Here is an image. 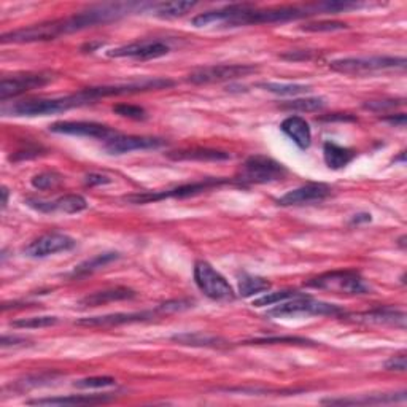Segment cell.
Segmentation results:
<instances>
[{
	"label": "cell",
	"mask_w": 407,
	"mask_h": 407,
	"mask_svg": "<svg viewBox=\"0 0 407 407\" xmlns=\"http://www.w3.org/2000/svg\"><path fill=\"white\" fill-rule=\"evenodd\" d=\"M171 48H169L167 43L161 40H142V42H134L129 43V45H124L120 48H114L107 51L109 58H133V59H156L161 58V56H166Z\"/></svg>",
	"instance_id": "8fae6325"
},
{
	"label": "cell",
	"mask_w": 407,
	"mask_h": 407,
	"mask_svg": "<svg viewBox=\"0 0 407 407\" xmlns=\"http://www.w3.org/2000/svg\"><path fill=\"white\" fill-rule=\"evenodd\" d=\"M194 280L199 290L202 291L205 296L214 300H234L236 293L229 281L223 277V275L215 271L209 262L198 261L194 266Z\"/></svg>",
	"instance_id": "52a82bcc"
},
{
	"label": "cell",
	"mask_w": 407,
	"mask_h": 407,
	"mask_svg": "<svg viewBox=\"0 0 407 407\" xmlns=\"http://www.w3.org/2000/svg\"><path fill=\"white\" fill-rule=\"evenodd\" d=\"M114 111L116 115L129 118V120H145L147 111L143 110L139 105H130V104H116L114 105Z\"/></svg>",
	"instance_id": "836d02e7"
},
{
	"label": "cell",
	"mask_w": 407,
	"mask_h": 407,
	"mask_svg": "<svg viewBox=\"0 0 407 407\" xmlns=\"http://www.w3.org/2000/svg\"><path fill=\"white\" fill-rule=\"evenodd\" d=\"M58 317H30V318H21V320L11 322V327L13 328H28V329H34V328H47V327H53V324L58 323Z\"/></svg>",
	"instance_id": "1f68e13d"
},
{
	"label": "cell",
	"mask_w": 407,
	"mask_h": 407,
	"mask_svg": "<svg viewBox=\"0 0 407 407\" xmlns=\"http://www.w3.org/2000/svg\"><path fill=\"white\" fill-rule=\"evenodd\" d=\"M303 296H305V293H299V291H293V290L267 293V294H265V296L255 299L253 305H255V308H266V305L280 304V303H284V300L296 299V298H303Z\"/></svg>",
	"instance_id": "4dcf8cb0"
},
{
	"label": "cell",
	"mask_w": 407,
	"mask_h": 407,
	"mask_svg": "<svg viewBox=\"0 0 407 407\" xmlns=\"http://www.w3.org/2000/svg\"><path fill=\"white\" fill-rule=\"evenodd\" d=\"M403 102H398V100H372V102L365 104V109L372 110V111H384L398 107Z\"/></svg>",
	"instance_id": "74e56055"
},
{
	"label": "cell",
	"mask_w": 407,
	"mask_h": 407,
	"mask_svg": "<svg viewBox=\"0 0 407 407\" xmlns=\"http://www.w3.org/2000/svg\"><path fill=\"white\" fill-rule=\"evenodd\" d=\"M275 342H288V344H308L305 339H299V337H269V339H255L250 344H275Z\"/></svg>",
	"instance_id": "ab89813d"
},
{
	"label": "cell",
	"mask_w": 407,
	"mask_h": 407,
	"mask_svg": "<svg viewBox=\"0 0 407 407\" xmlns=\"http://www.w3.org/2000/svg\"><path fill=\"white\" fill-rule=\"evenodd\" d=\"M72 94L66 97L56 99H29L16 102L10 107V114L15 116H47L61 114L77 107L75 100H72Z\"/></svg>",
	"instance_id": "ba28073f"
},
{
	"label": "cell",
	"mask_w": 407,
	"mask_h": 407,
	"mask_svg": "<svg viewBox=\"0 0 407 407\" xmlns=\"http://www.w3.org/2000/svg\"><path fill=\"white\" fill-rule=\"evenodd\" d=\"M224 183H229V180L228 178H205L200 181H193V183L175 186V188H171V190H164V191L129 194V196H124V200L129 204H148V202H156V200L171 199V198H190V196H196V194H200Z\"/></svg>",
	"instance_id": "5b68a950"
},
{
	"label": "cell",
	"mask_w": 407,
	"mask_h": 407,
	"mask_svg": "<svg viewBox=\"0 0 407 407\" xmlns=\"http://www.w3.org/2000/svg\"><path fill=\"white\" fill-rule=\"evenodd\" d=\"M75 245H77V242H75V239H72L71 236L53 233L42 236L39 239L30 242L29 245L24 248V253L30 256V258H45V256L49 255L68 252V250H72Z\"/></svg>",
	"instance_id": "4fadbf2b"
},
{
	"label": "cell",
	"mask_w": 407,
	"mask_h": 407,
	"mask_svg": "<svg viewBox=\"0 0 407 407\" xmlns=\"http://www.w3.org/2000/svg\"><path fill=\"white\" fill-rule=\"evenodd\" d=\"M172 339L181 344V346H193V347H224L228 344L226 341L220 339V337L207 336L204 333L177 334V336H174Z\"/></svg>",
	"instance_id": "4316f807"
},
{
	"label": "cell",
	"mask_w": 407,
	"mask_h": 407,
	"mask_svg": "<svg viewBox=\"0 0 407 407\" xmlns=\"http://www.w3.org/2000/svg\"><path fill=\"white\" fill-rule=\"evenodd\" d=\"M7 204H8V190L7 188H2V207L5 209L7 207Z\"/></svg>",
	"instance_id": "bcb514c9"
},
{
	"label": "cell",
	"mask_w": 407,
	"mask_h": 407,
	"mask_svg": "<svg viewBox=\"0 0 407 407\" xmlns=\"http://www.w3.org/2000/svg\"><path fill=\"white\" fill-rule=\"evenodd\" d=\"M305 286L336 293L366 294L371 291L365 279L356 271H331L305 281Z\"/></svg>",
	"instance_id": "3957f363"
},
{
	"label": "cell",
	"mask_w": 407,
	"mask_h": 407,
	"mask_svg": "<svg viewBox=\"0 0 407 407\" xmlns=\"http://www.w3.org/2000/svg\"><path fill=\"white\" fill-rule=\"evenodd\" d=\"M367 221H371V215H369V214H358V215L353 217L352 224H360V223H367Z\"/></svg>",
	"instance_id": "f6af8a7d"
},
{
	"label": "cell",
	"mask_w": 407,
	"mask_h": 407,
	"mask_svg": "<svg viewBox=\"0 0 407 407\" xmlns=\"http://www.w3.org/2000/svg\"><path fill=\"white\" fill-rule=\"evenodd\" d=\"M135 298V291L130 290L126 286H116L110 288V290L97 291L92 294H87L86 298L80 300L81 305H86V308H96V305H102L107 303H114V300H124V299H133Z\"/></svg>",
	"instance_id": "ffe728a7"
},
{
	"label": "cell",
	"mask_w": 407,
	"mask_h": 407,
	"mask_svg": "<svg viewBox=\"0 0 407 407\" xmlns=\"http://www.w3.org/2000/svg\"><path fill=\"white\" fill-rule=\"evenodd\" d=\"M26 337H18V336H4L0 346L8 347V346H20V344H26Z\"/></svg>",
	"instance_id": "b9f144b4"
},
{
	"label": "cell",
	"mask_w": 407,
	"mask_h": 407,
	"mask_svg": "<svg viewBox=\"0 0 407 407\" xmlns=\"http://www.w3.org/2000/svg\"><path fill=\"white\" fill-rule=\"evenodd\" d=\"M331 194V188L324 183H308L304 186H299L296 190L288 191L284 194L277 204L281 207H291V205H305V204H315L322 202Z\"/></svg>",
	"instance_id": "9a60e30c"
},
{
	"label": "cell",
	"mask_w": 407,
	"mask_h": 407,
	"mask_svg": "<svg viewBox=\"0 0 407 407\" xmlns=\"http://www.w3.org/2000/svg\"><path fill=\"white\" fill-rule=\"evenodd\" d=\"M164 145V140L156 139V137H143V135H120L105 143V152L109 154H124L137 150H154Z\"/></svg>",
	"instance_id": "2e32d148"
},
{
	"label": "cell",
	"mask_w": 407,
	"mask_h": 407,
	"mask_svg": "<svg viewBox=\"0 0 407 407\" xmlns=\"http://www.w3.org/2000/svg\"><path fill=\"white\" fill-rule=\"evenodd\" d=\"M385 367L388 369V371L404 372L406 371V355L401 353L396 356H391V358L385 363Z\"/></svg>",
	"instance_id": "f35d334b"
},
{
	"label": "cell",
	"mask_w": 407,
	"mask_h": 407,
	"mask_svg": "<svg viewBox=\"0 0 407 407\" xmlns=\"http://www.w3.org/2000/svg\"><path fill=\"white\" fill-rule=\"evenodd\" d=\"M342 29H347V24L339 21H320L305 24L304 26V30H309V32H333V30Z\"/></svg>",
	"instance_id": "d590c367"
},
{
	"label": "cell",
	"mask_w": 407,
	"mask_h": 407,
	"mask_svg": "<svg viewBox=\"0 0 407 407\" xmlns=\"http://www.w3.org/2000/svg\"><path fill=\"white\" fill-rule=\"evenodd\" d=\"M61 181L62 175H59L58 172H42L35 175L30 183H32V186L37 188V190H49V188L58 186Z\"/></svg>",
	"instance_id": "d6a6232c"
},
{
	"label": "cell",
	"mask_w": 407,
	"mask_h": 407,
	"mask_svg": "<svg viewBox=\"0 0 407 407\" xmlns=\"http://www.w3.org/2000/svg\"><path fill=\"white\" fill-rule=\"evenodd\" d=\"M258 72V68L250 64H221L202 67L188 75V81L193 85L220 83V81L236 80Z\"/></svg>",
	"instance_id": "9c48e42d"
},
{
	"label": "cell",
	"mask_w": 407,
	"mask_h": 407,
	"mask_svg": "<svg viewBox=\"0 0 407 407\" xmlns=\"http://www.w3.org/2000/svg\"><path fill=\"white\" fill-rule=\"evenodd\" d=\"M118 258H120V255L115 253V252L96 255V256H92L91 260H86L85 262H81V265H78L77 267H75L72 275H73V277H83V275H87V274H92V272L99 271V269L105 267L107 265H110V262L116 261Z\"/></svg>",
	"instance_id": "484cf974"
},
{
	"label": "cell",
	"mask_w": 407,
	"mask_h": 407,
	"mask_svg": "<svg viewBox=\"0 0 407 407\" xmlns=\"http://www.w3.org/2000/svg\"><path fill=\"white\" fill-rule=\"evenodd\" d=\"M280 129L296 143L300 150H308L312 143V130L309 123L300 116H288L280 124Z\"/></svg>",
	"instance_id": "d6986e66"
},
{
	"label": "cell",
	"mask_w": 407,
	"mask_h": 407,
	"mask_svg": "<svg viewBox=\"0 0 407 407\" xmlns=\"http://www.w3.org/2000/svg\"><path fill=\"white\" fill-rule=\"evenodd\" d=\"M269 288H271V281L262 277H255V275H242L239 280V293L243 298L267 291Z\"/></svg>",
	"instance_id": "f1b7e54d"
},
{
	"label": "cell",
	"mask_w": 407,
	"mask_h": 407,
	"mask_svg": "<svg viewBox=\"0 0 407 407\" xmlns=\"http://www.w3.org/2000/svg\"><path fill=\"white\" fill-rule=\"evenodd\" d=\"M26 204L30 209H34L40 214H54V212H62V214H80L87 209V200L80 196V194H67L54 200H40L29 198Z\"/></svg>",
	"instance_id": "5bb4252c"
},
{
	"label": "cell",
	"mask_w": 407,
	"mask_h": 407,
	"mask_svg": "<svg viewBox=\"0 0 407 407\" xmlns=\"http://www.w3.org/2000/svg\"><path fill=\"white\" fill-rule=\"evenodd\" d=\"M167 158L174 161H226L231 158V154L220 152V150L188 148L167 153Z\"/></svg>",
	"instance_id": "44dd1931"
},
{
	"label": "cell",
	"mask_w": 407,
	"mask_h": 407,
	"mask_svg": "<svg viewBox=\"0 0 407 407\" xmlns=\"http://www.w3.org/2000/svg\"><path fill=\"white\" fill-rule=\"evenodd\" d=\"M196 7V2H161V4H152L148 5L152 15L159 18H178L186 15L188 11Z\"/></svg>",
	"instance_id": "d4e9b609"
},
{
	"label": "cell",
	"mask_w": 407,
	"mask_h": 407,
	"mask_svg": "<svg viewBox=\"0 0 407 407\" xmlns=\"http://www.w3.org/2000/svg\"><path fill=\"white\" fill-rule=\"evenodd\" d=\"M404 58H393V56H371V58H344L329 62V68L339 73L361 75L371 73L385 68H404Z\"/></svg>",
	"instance_id": "8992f818"
},
{
	"label": "cell",
	"mask_w": 407,
	"mask_h": 407,
	"mask_svg": "<svg viewBox=\"0 0 407 407\" xmlns=\"http://www.w3.org/2000/svg\"><path fill=\"white\" fill-rule=\"evenodd\" d=\"M286 177V169L267 156H250L243 162L239 172L236 174V181L241 185H262L271 181L284 180Z\"/></svg>",
	"instance_id": "7a4b0ae2"
},
{
	"label": "cell",
	"mask_w": 407,
	"mask_h": 407,
	"mask_svg": "<svg viewBox=\"0 0 407 407\" xmlns=\"http://www.w3.org/2000/svg\"><path fill=\"white\" fill-rule=\"evenodd\" d=\"M49 130L56 134L91 137V139L99 140H110L118 135L116 130L105 126V124L92 121H58L49 126Z\"/></svg>",
	"instance_id": "30bf717a"
},
{
	"label": "cell",
	"mask_w": 407,
	"mask_h": 407,
	"mask_svg": "<svg viewBox=\"0 0 407 407\" xmlns=\"http://www.w3.org/2000/svg\"><path fill=\"white\" fill-rule=\"evenodd\" d=\"M114 399L109 394H71V396H54V398H40L30 399V406H94L105 404Z\"/></svg>",
	"instance_id": "ac0fdd59"
},
{
	"label": "cell",
	"mask_w": 407,
	"mask_h": 407,
	"mask_svg": "<svg viewBox=\"0 0 407 407\" xmlns=\"http://www.w3.org/2000/svg\"><path fill=\"white\" fill-rule=\"evenodd\" d=\"M406 391L399 394H367L363 398H341V399H324V404H339V406H361V404H387L404 401Z\"/></svg>",
	"instance_id": "603a6c76"
},
{
	"label": "cell",
	"mask_w": 407,
	"mask_h": 407,
	"mask_svg": "<svg viewBox=\"0 0 407 407\" xmlns=\"http://www.w3.org/2000/svg\"><path fill=\"white\" fill-rule=\"evenodd\" d=\"M327 102L323 97H305V99H293L281 104L280 109L290 111H300V114H310V111L322 110Z\"/></svg>",
	"instance_id": "83f0119b"
},
{
	"label": "cell",
	"mask_w": 407,
	"mask_h": 407,
	"mask_svg": "<svg viewBox=\"0 0 407 407\" xmlns=\"http://www.w3.org/2000/svg\"><path fill=\"white\" fill-rule=\"evenodd\" d=\"M323 158L329 169H342L355 158V152L350 148L337 145L334 142H327L323 145Z\"/></svg>",
	"instance_id": "7402d4cb"
},
{
	"label": "cell",
	"mask_w": 407,
	"mask_h": 407,
	"mask_svg": "<svg viewBox=\"0 0 407 407\" xmlns=\"http://www.w3.org/2000/svg\"><path fill=\"white\" fill-rule=\"evenodd\" d=\"M384 120L388 121L390 124H394V126L404 128V124H406V115H404V114H399L398 116H387V118H384Z\"/></svg>",
	"instance_id": "ee69618b"
},
{
	"label": "cell",
	"mask_w": 407,
	"mask_h": 407,
	"mask_svg": "<svg viewBox=\"0 0 407 407\" xmlns=\"http://www.w3.org/2000/svg\"><path fill=\"white\" fill-rule=\"evenodd\" d=\"M51 80V73H26L16 75L13 78H4L0 83V100L5 102L10 97L21 96L24 92L45 86Z\"/></svg>",
	"instance_id": "7c38bea8"
},
{
	"label": "cell",
	"mask_w": 407,
	"mask_h": 407,
	"mask_svg": "<svg viewBox=\"0 0 407 407\" xmlns=\"http://www.w3.org/2000/svg\"><path fill=\"white\" fill-rule=\"evenodd\" d=\"M260 87H265L266 91L279 94V96H298V94L309 92L310 87L305 85H293V83H272V81H266V83H258Z\"/></svg>",
	"instance_id": "f546056e"
},
{
	"label": "cell",
	"mask_w": 407,
	"mask_h": 407,
	"mask_svg": "<svg viewBox=\"0 0 407 407\" xmlns=\"http://www.w3.org/2000/svg\"><path fill=\"white\" fill-rule=\"evenodd\" d=\"M111 183V178H109L107 175L102 174H87L85 177V185L86 186H96V185H107Z\"/></svg>",
	"instance_id": "60d3db41"
},
{
	"label": "cell",
	"mask_w": 407,
	"mask_h": 407,
	"mask_svg": "<svg viewBox=\"0 0 407 407\" xmlns=\"http://www.w3.org/2000/svg\"><path fill=\"white\" fill-rule=\"evenodd\" d=\"M193 300H188V299H175V300H169V303L161 304L156 312H177V310H183L188 308H193Z\"/></svg>",
	"instance_id": "8d00e7d4"
},
{
	"label": "cell",
	"mask_w": 407,
	"mask_h": 407,
	"mask_svg": "<svg viewBox=\"0 0 407 407\" xmlns=\"http://www.w3.org/2000/svg\"><path fill=\"white\" fill-rule=\"evenodd\" d=\"M154 312H137V314H111V315H100V317H86L77 322L78 327H120V324H129L137 322L150 320Z\"/></svg>",
	"instance_id": "e0dca14e"
},
{
	"label": "cell",
	"mask_w": 407,
	"mask_h": 407,
	"mask_svg": "<svg viewBox=\"0 0 407 407\" xmlns=\"http://www.w3.org/2000/svg\"><path fill=\"white\" fill-rule=\"evenodd\" d=\"M342 309L336 304L329 303H322V300H315L310 296L296 298L293 299L291 303H284L274 308L271 310H267L269 317L274 318H296V317H324V315H341Z\"/></svg>",
	"instance_id": "277c9868"
},
{
	"label": "cell",
	"mask_w": 407,
	"mask_h": 407,
	"mask_svg": "<svg viewBox=\"0 0 407 407\" xmlns=\"http://www.w3.org/2000/svg\"><path fill=\"white\" fill-rule=\"evenodd\" d=\"M121 8H123V5L91 8L87 11H83V13L61 18V20L34 24V26L11 30V32L4 34L2 37H0V42L2 43H34V42L54 40L61 35L73 34V32H78V30L97 26V24H105L109 21H114L124 13Z\"/></svg>",
	"instance_id": "6da1fadb"
},
{
	"label": "cell",
	"mask_w": 407,
	"mask_h": 407,
	"mask_svg": "<svg viewBox=\"0 0 407 407\" xmlns=\"http://www.w3.org/2000/svg\"><path fill=\"white\" fill-rule=\"evenodd\" d=\"M358 318L363 322H369V323L394 324V327H399V328L406 327L404 312H399L394 309H377V310L365 312V314L358 315Z\"/></svg>",
	"instance_id": "cb8c5ba5"
},
{
	"label": "cell",
	"mask_w": 407,
	"mask_h": 407,
	"mask_svg": "<svg viewBox=\"0 0 407 407\" xmlns=\"http://www.w3.org/2000/svg\"><path fill=\"white\" fill-rule=\"evenodd\" d=\"M284 59H290V61H299V59H312V51H293V53H286L281 54Z\"/></svg>",
	"instance_id": "7bdbcfd3"
},
{
	"label": "cell",
	"mask_w": 407,
	"mask_h": 407,
	"mask_svg": "<svg viewBox=\"0 0 407 407\" xmlns=\"http://www.w3.org/2000/svg\"><path fill=\"white\" fill-rule=\"evenodd\" d=\"M116 385V380L114 377H86V379H80L73 384V387L77 388H105V387H114Z\"/></svg>",
	"instance_id": "e575fe53"
}]
</instances>
